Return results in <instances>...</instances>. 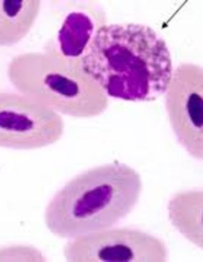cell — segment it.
Listing matches in <instances>:
<instances>
[{"label":"cell","instance_id":"6da1fadb","mask_svg":"<svg viewBox=\"0 0 203 262\" xmlns=\"http://www.w3.org/2000/svg\"><path fill=\"white\" fill-rule=\"evenodd\" d=\"M79 60L108 97L154 101L165 94L173 69L164 39L148 26L103 25Z\"/></svg>","mask_w":203,"mask_h":262},{"label":"cell","instance_id":"ba28073f","mask_svg":"<svg viewBox=\"0 0 203 262\" xmlns=\"http://www.w3.org/2000/svg\"><path fill=\"white\" fill-rule=\"evenodd\" d=\"M202 190L176 193L168 204L170 219L174 227L189 242L202 248Z\"/></svg>","mask_w":203,"mask_h":262},{"label":"cell","instance_id":"52a82bcc","mask_svg":"<svg viewBox=\"0 0 203 262\" xmlns=\"http://www.w3.org/2000/svg\"><path fill=\"white\" fill-rule=\"evenodd\" d=\"M41 7L39 0H0V47L15 46L26 38Z\"/></svg>","mask_w":203,"mask_h":262},{"label":"cell","instance_id":"7a4b0ae2","mask_svg":"<svg viewBox=\"0 0 203 262\" xmlns=\"http://www.w3.org/2000/svg\"><path fill=\"white\" fill-rule=\"evenodd\" d=\"M142 189L141 177L123 163L89 169L67 182L44 212L53 234L74 239L111 228L135 208Z\"/></svg>","mask_w":203,"mask_h":262},{"label":"cell","instance_id":"9c48e42d","mask_svg":"<svg viewBox=\"0 0 203 262\" xmlns=\"http://www.w3.org/2000/svg\"><path fill=\"white\" fill-rule=\"evenodd\" d=\"M96 30L93 19L86 13L71 12L65 18L58 33V51L68 59H80Z\"/></svg>","mask_w":203,"mask_h":262},{"label":"cell","instance_id":"8992f818","mask_svg":"<svg viewBox=\"0 0 203 262\" xmlns=\"http://www.w3.org/2000/svg\"><path fill=\"white\" fill-rule=\"evenodd\" d=\"M170 123L179 143L190 155L203 158V70L182 63L173 71L165 92Z\"/></svg>","mask_w":203,"mask_h":262},{"label":"cell","instance_id":"3957f363","mask_svg":"<svg viewBox=\"0 0 203 262\" xmlns=\"http://www.w3.org/2000/svg\"><path fill=\"white\" fill-rule=\"evenodd\" d=\"M7 74L18 92L60 115L94 118L109 107L107 95L79 60L63 56L57 48L17 55L9 63Z\"/></svg>","mask_w":203,"mask_h":262},{"label":"cell","instance_id":"277c9868","mask_svg":"<svg viewBox=\"0 0 203 262\" xmlns=\"http://www.w3.org/2000/svg\"><path fill=\"white\" fill-rule=\"evenodd\" d=\"M61 115L19 92H0V147L31 150L49 146L64 134Z\"/></svg>","mask_w":203,"mask_h":262},{"label":"cell","instance_id":"5b68a950","mask_svg":"<svg viewBox=\"0 0 203 262\" xmlns=\"http://www.w3.org/2000/svg\"><path fill=\"white\" fill-rule=\"evenodd\" d=\"M64 255L71 262H164L168 249L162 239L148 233L111 227L71 239Z\"/></svg>","mask_w":203,"mask_h":262}]
</instances>
